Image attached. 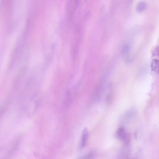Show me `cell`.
I'll return each mask as SVG.
<instances>
[{
	"label": "cell",
	"instance_id": "7",
	"mask_svg": "<svg viewBox=\"0 0 159 159\" xmlns=\"http://www.w3.org/2000/svg\"><path fill=\"white\" fill-rule=\"evenodd\" d=\"M155 52V54L159 56V46L156 49Z\"/></svg>",
	"mask_w": 159,
	"mask_h": 159
},
{
	"label": "cell",
	"instance_id": "2",
	"mask_svg": "<svg viewBox=\"0 0 159 159\" xmlns=\"http://www.w3.org/2000/svg\"><path fill=\"white\" fill-rule=\"evenodd\" d=\"M89 136L88 129L85 128L83 130L81 135V140L80 143V147L83 148L85 146Z\"/></svg>",
	"mask_w": 159,
	"mask_h": 159
},
{
	"label": "cell",
	"instance_id": "6",
	"mask_svg": "<svg viewBox=\"0 0 159 159\" xmlns=\"http://www.w3.org/2000/svg\"><path fill=\"white\" fill-rule=\"evenodd\" d=\"M129 47L127 45L125 46L122 50V55L123 57L125 58L127 57L129 54Z\"/></svg>",
	"mask_w": 159,
	"mask_h": 159
},
{
	"label": "cell",
	"instance_id": "1",
	"mask_svg": "<svg viewBox=\"0 0 159 159\" xmlns=\"http://www.w3.org/2000/svg\"><path fill=\"white\" fill-rule=\"evenodd\" d=\"M116 134L118 138L125 143L129 141V135L125 129L123 127H120L117 129Z\"/></svg>",
	"mask_w": 159,
	"mask_h": 159
},
{
	"label": "cell",
	"instance_id": "4",
	"mask_svg": "<svg viewBox=\"0 0 159 159\" xmlns=\"http://www.w3.org/2000/svg\"><path fill=\"white\" fill-rule=\"evenodd\" d=\"M146 3L144 1L139 2L137 5L136 10L137 12H140L143 11L146 7Z\"/></svg>",
	"mask_w": 159,
	"mask_h": 159
},
{
	"label": "cell",
	"instance_id": "3",
	"mask_svg": "<svg viewBox=\"0 0 159 159\" xmlns=\"http://www.w3.org/2000/svg\"><path fill=\"white\" fill-rule=\"evenodd\" d=\"M151 67L152 70L159 74V59H153L151 63Z\"/></svg>",
	"mask_w": 159,
	"mask_h": 159
},
{
	"label": "cell",
	"instance_id": "5",
	"mask_svg": "<svg viewBox=\"0 0 159 159\" xmlns=\"http://www.w3.org/2000/svg\"><path fill=\"white\" fill-rule=\"evenodd\" d=\"M94 156V153L93 152H91L80 157L79 159H93Z\"/></svg>",
	"mask_w": 159,
	"mask_h": 159
}]
</instances>
